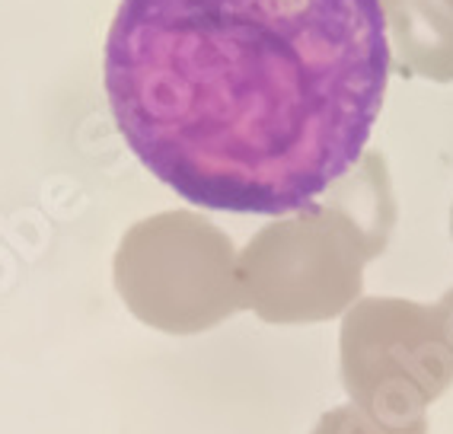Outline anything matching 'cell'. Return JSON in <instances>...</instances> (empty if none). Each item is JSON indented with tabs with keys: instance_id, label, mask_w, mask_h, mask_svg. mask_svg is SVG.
<instances>
[{
	"instance_id": "cell-1",
	"label": "cell",
	"mask_w": 453,
	"mask_h": 434,
	"mask_svg": "<svg viewBox=\"0 0 453 434\" xmlns=\"http://www.w3.org/2000/svg\"><path fill=\"white\" fill-rule=\"evenodd\" d=\"M389 77L380 0H122L115 125L198 208L291 214L365 153Z\"/></svg>"
}]
</instances>
